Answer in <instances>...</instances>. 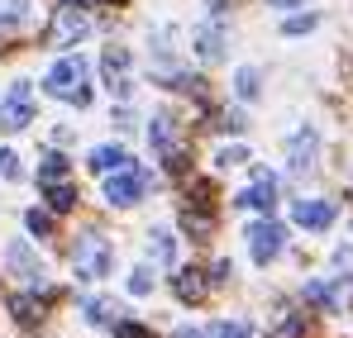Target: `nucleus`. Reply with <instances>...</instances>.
Returning a JSON list of instances; mask_svg holds the SVG:
<instances>
[{
  "instance_id": "obj_25",
  "label": "nucleus",
  "mask_w": 353,
  "mask_h": 338,
  "mask_svg": "<svg viewBox=\"0 0 353 338\" xmlns=\"http://www.w3.org/2000/svg\"><path fill=\"white\" fill-rule=\"evenodd\" d=\"M210 334H215V338H248V324H230V319H220Z\"/></svg>"
},
{
  "instance_id": "obj_5",
  "label": "nucleus",
  "mask_w": 353,
  "mask_h": 338,
  "mask_svg": "<svg viewBox=\"0 0 353 338\" xmlns=\"http://www.w3.org/2000/svg\"><path fill=\"white\" fill-rule=\"evenodd\" d=\"M143 186H148V171H124L119 167L110 181H105V200L110 205H139L143 200Z\"/></svg>"
},
{
  "instance_id": "obj_12",
  "label": "nucleus",
  "mask_w": 353,
  "mask_h": 338,
  "mask_svg": "<svg viewBox=\"0 0 353 338\" xmlns=\"http://www.w3.org/2000/svg\"><path fill=\"white\" fill-rule=\"evenodd\" d=\"M10 315H14L24 329H34V324H43V300H34V295H14V300H10Z\"/></svg>"
},
{
  "instance_id": "obj_19",
  "label": "nucleus",
  "mask_w": 353,
  "mask_h": 338,
  "mask_svg": "<svg viewBox=\"0 0 353 338\" xmlns=\"http://www.w3.org/2000/svg\"><path fill=\"white\" fill-rule=\"evenodd\" d=\"M305 300H310V305H320L325 315H334V310H339V300H334V291H330L325 282H305Z\"/></svg>"
},
{
  "instance_id": "obj_22",
  "label": "nucleus",
  "mask_w": 353,
  "mask_h": 338,
  "mask_svg": "<svg viewBox=\"0 0 353 338\" xmlns=\"http://www.w3.org/2000/svg\"><path fill=\"white\" fill-rule=\"evenodd\" d=\"M24 14H29V0H0V29L19 24Z\"/></svg>"
},
{
  "instance_id": "obj_3",
  "label": "nucleus",
  "mask_w": 353,
  "mask_h": 338,
  "mask_svg": "<svg viewBox=\"0 0 353 338\" xmlns=\"http://www.w3.org/2000/svg\"><path fill=\"white\" fill-rule=\"evenodd\" d=\"M29 119H34V86H29V81H14L10 96L0 101V129L14 134V129H24Z\"/></svg>"
},
{
  "instance_id": "obj_26",
  "label": "nucleus",
  "mask_w": 353,
  "mask_h": 338,
  "mask_svg": "<svg viewBox=\"0 0 353 338\" xmlns=\"http://www.w3.org/2000/svg\"><path fill=\"white\" fill-rule=\"evenodd\" d=\"M0 176H5V181H14V176H19V158H14L10 148H0Z\"/></svg>"
},
{
  "instance_id": "obj_9",
  "label": "nucleus",
  "mask_w": 353,
  "mask_h": 338,
  "mask_svg": "<svg viewBox=\"0 0 353 338\" xmlns=\"http://www.w3.org/2000/svg\"><path fill=\"white\" fill-rule=\"evenodd\" d=\"M5 262H10V272L24 277V282H39V277H43V267H39V257L29 253V243H10V248H5Z\"/></svg>"
},
{
  "instance_id": "obj_11",
  "label": "nucleus",
  "mask_w": 353,
  "mask_h": 338,
  "mask_svg": "<svg viewBox=\"0 0 353 338\" xmlns=\"http://www.w3.org/2000/svg\"><path fill=\"white\" fill-rule=\"evenodd\" d=\"M86 167L96 171V176H110V171L129 167V153H124V148H96V153H91V162H86Z\"/></svg>"
},
{
  "instance_id": "obj_13",
  "label": "nucleus",
  "mask_w": 353,
  "mask_h": 338,
  "mask_svg": "<svg viewBox=\"0 0 353 338\" xmlns=\"http://www.w3.org/2000/svg\"><path fill=\"white\" fill-rule=\"evenodd\" d=\"M191 43H196V53L205 57V62H215V57L225 53V34H220L215 24H205V29H196V39H191Z\"/></svg>"
},
{
  "instance_id": "obj_7",
  "label": "nucleus",
  "mask_w": 353,
  "mask_h": 338,
  "mask_svg": "<svg viewBox=\"0 0 353 338\" xmlns=\"http://www.w3.org/2000/svg\"><path fill=\"white\" fill-rule=\"evenodd\" d=\"M282 224H272V220H263V224H253L248 229V248H253V257L258 262H272L277 253H282Z\"/></svg>"
},
{
  "instance_id": "obj_29",
  "label": "nucleus",
  "mask_w": 353,
  "mask_h": 338,
  "mask_svg": "<svg viewBox=\"0 0 353 338\" xmlns=\"http://www.w3.org/2000/svg\"><path fill=\"white\" fill-rule=\"evenodd\" d=\"M115 338H153V334H148L143 324H129V319H119V324H115Z\"/></svg>"
},
{
  "instance_id": "obj_30",
  "label": "nucleus",
  "mask_w": 353,
  "mask_h": 338,
  "mask_svg": "<svg viewBox=\"0 0 353 338\" xmlns=\"http://www.w3.org/2000/svg\"><path fill=\"white\" fill-rule=\"evenodd\" d=\"M282 29H287V34H305V29H315V14H292Z\"/></svg>"
},
{
  "instance_id": "obj_16",
  "label": "nucleus",
  "mask_w": 353,
  "mask_h": 338,
  "mask_svg": "<svg viewBox=\"0 0 353 338\" xmlns=\"http://www.w3.org/2000/svg\"><path fill=\"white\" fill-rule=\"evenodd\" d=\"M176 295L186 300V305H196V300H205V282H201V272H176Z\"/></svg>"
},
{
  "instance_id": "obj_34",
  "label": "nucleus",
  "mask_w": 353,
  "mask_h": 338,
  "mask_svg": "<svg viewBox=\"0 0 353 338\" xmlns=\"http://www.w3.org/2000/svg\"><path fill=\"white\" fill-rule=\"evenodd\" d=\"M67 5H91V0H67Z\"/></svg>"
},
{
  "instance_id": "obj_4",
  "label": "nucleus",
  "mask_w": 353,
  "mask_h": 338,
  "mask_svg": "<svg viewBox=\"0 0 353 338\" xmlns=\"http://www.w3.org/2000/svg\"><path fill=\"white\" fill-rule=\"evenodd\" d=\"M91 34V19L81 14V5H62L58 14H53V34H48V43L53 48H72L77 39H86Z\"/></svg>"
},
{
  "instance_id": "obj_14",
  "label": "nucleus",
  "mask_w": 353,
  "mask_h": 338,
  "mask_svg": "<svg viewBox=\"0 0 353 338\" xmlns=\"http://www.w3.org/2000/svg\"><path fill=\"white\" fill-rule=\"evenodd\" d=\"M148 257H153L158 267H172V257H176V238H172V233H163V229H158V233H148Z\"/></svg>"
},
{
  "instance_id": "obj_32",
  "label": "nucleus",
  "mask_w": 353,
  "mask_h": 338,
  "mask_svg": "<svg viewBox=\"0 0 353 338\" xmlns=\"http://www.w3.org/2000/svg\"><path fill=\"white\" fill-rule=\"evenodd\" d=\"M230 277H234V262H230V257H225V262H215V277H210V282H215V286H225Z\"/></svg>"
},
{
  "instance_id": "obj_35",
  "label": "nucleus",
  "mask_w": 353,
  "mask_h": 338,
  "mask_svg": "<svg viewBox=\"0 0 353 338\" xmlns=\"http://www.w3.org/2000/svg\"><path fill=\"white\" fill-rule=\"evenodd\" d=\"M272 5H296V0H272Z\"/></svg>"
},
{
  "instance_id": "obj_18",
  "label": "nucleus",
  "mask_w": 353,
  "mask_h": 338,
  "mask_svg": "<svg viewBox=\"0 0 353 338\" xmlns=\"http://www.w3.org/2000/svg\"><path fill=\"white\" fill-rule=\"evenodd\" d=\"M58 181H67V158L48 153V158H43V167H39V186H58Z\"/></svg>"
},
{
  "instance_id": "obj_28",
  "label": "nucleus",
  "mask_w": 353,
  "mask_h": 338,
  "mask_svg": "<svg viewBox=\"0 0 353 338\" xmlns=\"http://www.w3.org/2000/svg\"><path fill=\"white\" fill-rule=\"evenodd\" d=\"M277 338H305V319H301V315H287V324H282Z\"/></svg>"
},
{
  "instance_id": "obj_20",
  "label": "nucleus",
  "mask_w": 353,
  "mask_h": 338,
  "mask_svg": "<svg viewBox=\"0 0 353 338\" xmlns=\"http://www.w3.org/2000/svg\"><path fill=\"white\" fill-rule=\"evenodd\" d=\"M48 205H53L58 215H67V210L77 205V186H67V181H58V186H48Z\"/></svg>"
},
{
  "instance_id": "obj_31",
  "label": "nucleus",
  "mask_w": 353,
  "mask_h": 338,
  "mask_svg": "<svg viewBox=\"0 0 353 338\" xmlns=\"http://www.w3.org/2000/svg\"><path fill=\"white\" fill-rule=\"evenodd\" d=\"M129 291H134V295H148V291H153V277H148V272L139 267V272L129 277Z\"/></svg>"
},
{
  "instance_id": "obj_21",
  "label": "nucleus",
  "mask_w": 353,
  "mask_h": 338,
  "mask_svg": "<svg viewBox=\"0 0 353 338\" xmlns=\"http://www.w3.org/2000/svg\"><path fill=\"white\" fill-rule=\"evenodd\" d=\"M234 91H239V101H258V72L253 67H239Z\"/></svg>"
},
{
  "instance_id": "obj_2",
  "label": "nucleus",
  "mask_w": 353,
  "mask_h": 338,
  "mask_svg": "<svg viewBox=\"0 0 353 338\" xmlns=\"http://www.w3.org/2000/svg\"><path fill=\"white\" fill-rule=\"evenodd\" d=\"M72 262H77V277H81V282H101V277L110 272V243H105L101 233H81Z\"/></svg>"
},
{
  "instance_id": "obj_36",
  "label": "nucleus",
  "mask_w": 353,
  "mask_h": 338,
  "mask_svg": "<svg viewBox=\"0 0 353 338\" xmlns=\"http://www.w3.org/2000/svg\"><path fill=\"white\" fill-rule=\"evenodd\" d=\"M101 5H115V0H101Z\"/></svg>"
},
{
  "instance_id": "obj_27",
  "label": "nucleus",
  "mask_w": 353,
  "mask_h": 338,
  "mask_svg": "<svg viewBox=\"0 0 353 338\" xmlns=\"http://www.w3.org/2000/svg\"><path fill=\"white\" fill-rule=\"evenodd\" d=\"M215 162H220V167H239V162H248V153H243V148H220V158H215Z\"/></svg>"
},
{
  "instance_id": "obj_15",
  "label": "nucleus",
  "mask_w": 353,
  "mask_h": 338,
  "mask_svg": "<svg viewBox=\"0 0 353 338\" xmlns=\"http://www.w3.org/2000/svg\"><path fill=\"white\" fill-rule=\"evenodd\" d=\"M105 81L110 86H124V72H129V48H105Z\"/></svg>"
},
{
  "instance_id": "obj_8",
  "label": "nucleus",
  "mask_w": 353,
  "mask_h": 338,
  "mask_svg": "<svg viewBox=\"0 0 353 338\" xmlns=\"http://www.w3.org/2000/svg\"><path fill=\"white\" fill-rule=\"evenodd\" d=\"M292 220L301 229H330L334 224V205H330V200H296Z\"/></svg>"
},
{
  "instance_id": "obj_10",
  "label": "nucleus",
  "mask_w": 353,
  "mask_h": 338,
  "mask_svg": "<svg viewBox=\"0 0 353 338\" xmlns=\"http://www.w3.org/2000/svg\"><path fill=\"white\" fill-rule=\"evenodd\" d=\"M181 229H186L196 243H205V238L215 233V215H210V210H196V205H186V210H181Z\"/></svg>"
},
{
  "instance_id": "obj_33",
  "label": "nucleus",
  "mask_w": 353,
  "mask_h": 338,
  "mask_svg": "<svg viewBox=\"0 0 353 338\" xmlns=\"http://www.w3.org/2000/svg\"><path fill=\"white\" fill-rule=\"evenodd\" d=\"M172 338H201V334H196V329H176Z\"/></svg>"
},
{
  "instance_id": "obj_6",
  "label": "nucleus",
  "mask_w": 353,
  "mask_h": 338,
  "mask_svg": "<svg viewBox=\"0 0 353 338\" xmlns=\"http://www.w3.org/2000/svg\"><path fill=\"white\" fill-rule=\"evenodd\" d=\"M234 205H253V210L272 215V210H277V181H272V171H268V167L253 171V191H243Z\"/></svg>"
},
{
  "instance_id": "obj_17",
  "label": "nucleus",
  "mask_w": 353,
  "mask_h": 338,
  "mask_svg": "<svg viewBox=\"0 0 353 338\" xmlns=\"http://www.w3.org/2000/svg\"><path fill=\"white\" fill-rule=\"evenodd\" d=\"M310 158H315V134L305 129V134H296V138H292V167L305 171V167H310Z\"/></svg>"
},
{
  "instance_id": "obj_1",
  "label": "nucleus",
  "mask_w": 353,
  "mask_h": 338,
  "mask_svg": "<svg viewBox=\"0 0 353 338\" xmlns=\"http://www.w3.org/2000/svg\"><path fill=\"white\" fill-rule=\"evenodd\" d=\"M43 91L58 96V101H77V105H91V86H86V62L81 57H58L43 76Z\"/></svg>"
},
{
  "instance_id": "obj_24",
  "label": "nucleus",
  "mask_w": 353,
  "mask_h": 338,
  "mask_svg": "<svg viewBox=\"0 0 353 338\" xmlns=\"http://www.w3.org/2000/svg\"><path fill=\"white\" fill-rule=\"evenodd\" d=\"M110 315H119L115 305H105V300H86V324H110Z\"/></svg>"
},
{
  "instance_id": "obj_23",
  "label": "nucleus",
  "mask_w": 353,
  "mask_h": 338,
  "mask_svg": "<svg viewBox=\"0 0 353 338\" xmlns=\"http://www.w3.org/2000/svg\"><path fill=\"white\" fill-rule=\"evenodd\" d=\"M24 224H29V233H34V238H48V233H53V215L29 210V215H24Z\"/></svg>"
}]
</instances>
